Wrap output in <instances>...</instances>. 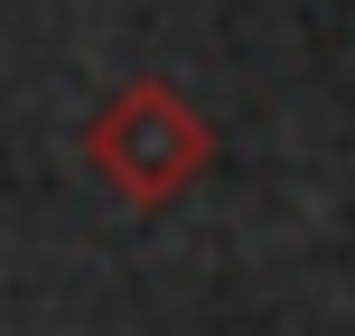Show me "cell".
<instances>
[{"label": "cell", "instance_id": "1", "mask_svg": "<svg viewBox=\"0 0 355 336\" xmlns=\"http://www.w3.org/2000/svg\"><path fill=\"white\" fill-rule=\"evenodd\" d=\"M85 159H94V177H103L122 206L159 215L178 187H196V177L215 168V122H206L178 85L131 75V85L85 122Z\"/></svg>", "mask_w": 355, "mask_h": 336}]
</instances>
